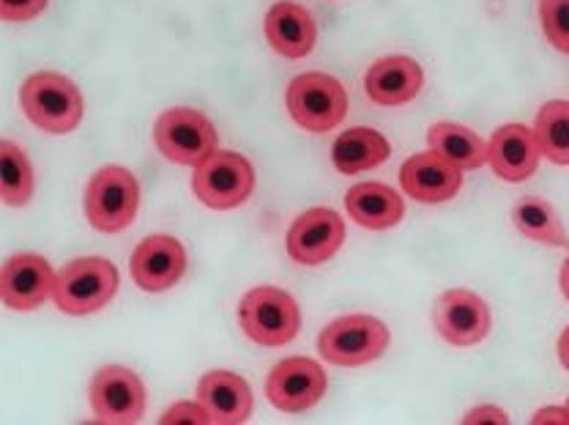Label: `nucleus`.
<instances>
[{"mask_svg": "<svg viewBox=\"0 0 569 425\" xmlns=\"http://www.w3.org/2000/svg\"><path fill=\"white\" fill-rule=\"evenodd\" d=\"M479 423L507 425L509 415L503 409H498V406H477V409H471L466 417H462V425H479Z\"/></svg>", "mask_w": 569, "mask_h": 425, "instance_id": "nucleus-29", "label": "nucleus"}, {"mask_svg": "<svg viewBox=\"0 0 569 425\" xmlns=\"http://www.w3.org/2000/svg\"><path fill=\"white\" fill-rule=\"evenodd\" d=\"M512 223L526 239H533L539 241V245L550 247H569L565 226H561L559 215H556V209L545 198L523 195V198L512 206Z\"/></svg>", "mask_w": 569, "mask_h": 425, "instance_id": "nucleus-23", "label": "nucleus"}, {"mask_svg": "<svg viewBox=\"0 0 569 425\" xmlns=\"http://www.w3.org/2000/svg\"><path fill=\"white\" fill-rule=\"evenodd\" d=\"M539 20L550 45L569 56V0H539Z\"/></svg>", "mask_w": 569, "mask_h": 425, "instance_id": "nucleus-26", "label": "nucleus"}, {"mask_svg": "<svg viewBox=\"0 0 569 425\" xmlns=\"http://www.w3.org/2000/svg\"><path fill=\"white\" fill-rule=\"evenodd\" d=\"M389 329L381 318L367 313H351L326 324L318 335L320 357L342 368H359V365L376 363L389 348Z\"/></svg>", "mask_w": 569, "mask_h": 425, "instance_id": "nucleus-2", "label": "nucleus"}, {"mask_svg": "<svg viewBox=\"0 0 569 425\" xmlns=\"http://www.w3.org/2000/svg\"><path fill=\"white\" fill-rule=\"evenodd\" d=\"M0 185H3V200L9 206H26L33 195V165L26 149L11 140L0 144Z\"/></svg>", "mask_w": 569, "mask_h": 425, "instance_id": "nucleus-25", "label": "nucleus"}, {"mask_svg": "<svg viewBox=\"0 0 569 425\" xmlns=\"http://www.w3.org/2000/svg\"><path fill=\"white\" fill-rule=\"evenodd\" d=\"M217 129L200 110H164L153 123V144L159 155L176 165L198 168L217 151Z\"/></svg>", "mask_w": 569, "mask_h": 425, "instance_id": "nucleus-6", "label": "nucleus"}, {"mask_svg": "<svg viewBox=\"0 0 569 425\" xmlns=\"http://www.w3.org/2000/svg\"><path fill=\"white\" fill-rule=\"evenodd\" d=\"M198 401L217 425H241L252 415V389L230 370H209L198 382Z\"/></svg>", "mask_w": 569, "mask_h": 425, "instance_id": "nucleus-19", "label": "nucleus"}, {"mask_svg": "<svg viewBox=\"0 0 569 425\" xmlns=\"http://www.w3.org/2000/svg\"><path fill=\"white\" fill-rule=\"evenodd\" d=\"M254 190V168L244 155L213 151L203 165L194 168L192 192L209 209H236L247 204Z\"/></svg>", "mask_w": 569, "mask_h": 425, "instance_id": "nucleus-8", "label": "nucleus"}, {"mask_svg": "<svg viewBox=\"0 0 569 425\" xmlns=\"http://www.w3.org/2000/svg\"><path fill=\"white\" fill-rule=\"evenodd\" d=\"M162 425H206L211 423V415L206 412V406L200 401H181V404L170 406L162 417Z\"/></svg>", "mask_w": 569, "mask_h": 425, "instance_id": "nucleus-27", "label": "nucleus"}, {"mask_svg": "<svg viewBox=\"0 0 569 425\" xmlns=\"http://www.w3.org/2000/svg\"><path fill=\"white\" fill-rule=\"evenodd\" d=\"M559 283H561V294H565V297L569 299V258L565 261V267H561Z\"/></svg>", "mask_w": 569, "mask_h": 425, "instance_id": "nucleus-32", "label": "nucleus"}, {"mask_svg": "<svg viewBox=\"0 0 569 425\" xmlns=\"http://www.w3.org/2000/svg\"><path fill=\"white\" fill-rule=\"evenodd\" d=\"M567 406H569V401H567Z\"/></svg>", "mask_w": 569, "mask_h": 425, "instance_id": "nucleus-33", "label": "nucleus"}, {"mask_svg": "<svg viewBox=\"0 0 569 425\" xmlns=\"http://www.w3.org/2000/svg\"><path fill=\"white\" fill-rule=\"evenodd\" d=\"M20 105L31 123L52 135H67L77 129V123L82 121V110H86L74 80L58 72L31 75L22 82Z\"/></svg>", "mask_w": 569, "mask_h": 425, "instance_id": "nucleus-1", "label": "nucleus"}, {"mask_svg": "<svg viewBox=\"0 0 569 425\" xmlns=\"http://www.w3.org/2000/svg\"><path fill=\"white\" fill-rule=\"evenodd\" d=\"M533 138L539 155L548 157L553 165H569V102L565 99L545 102L533 121Z\"/></svg>", "mask_w": 569, "mask_h": 425, "instance_id": "nucleus-24", "label": "nucleus"}, {"mask_svg": "<svg viewBox=\"0 0 569 425\" xmlns=\"http://www.w3.org/2000/svg\"><path fill=\"white\" fill-rule=\"evenodd\" d=\"M346 241V220L335 209L316 206L293 220L288 231V256L305 267L329 261Z\"/></svg>", "mask_w": 569, "mask_h": 425, "instance_id": "nucleus-11", "label": "nucleus"}, {"mask_svg": "<svg viewBox=\"0 0 569 425\" xmlns=\"http://www.w3.org/2000/svg\"><path fill=\"white\" fill-rule=\"evenodd\" d=\"M425 72L419 61L408 56H389L372 63L365 75V91L381 108H397L419 97Z\"/></svg>", "mask_w": 569, "mask_h": 425, "instance_id": "nucleus-17", "label": "nucleus"}, {"mask_svg": "<svg viewBox=\"0 0 569 425\" xmlns=\"http://www.w3.org/2000/svg\"><path fill=\"white\" fill-rule=\"evenodd\" d=\"M329 379L310 357H288L269 374L266 395L280 412H307L326 395Z\"/></svg>", "mask_w": 569, "mask_h": 425, "instance_id": "nucleus-12", "label": "nucleus"}, {"mask_svg": "<svg viewBox=\"0 0 569 425\" xmlns=\"http://www.w3.org/2000/svg\"><path fill=\"white\" fill-rule=\"evenodd\" d=\"M129 271L142 291H168L187 271V250L173 236H148L134 247Z\"/></svg>", "mask_w": 569, "mask_h": 425, "instance_id": "nucleus-14", "label": "nucleus"}, {"mask_svg": "<svg viewBox=\"0 0 569 425\" xmlns=\"http://www.w3.org/2000/svg\"><path fill=\"white\" fill-rule=\"evenodd\" d=\"M346 209L353 223L370 231H387L395 228L397 223L406 215V204L391 187L381 185V181H361L348 190L346 195Z\"/></svg>", "mask_w": 569, "mask_h": 425, "instance_id": "nucleus-20", "label": "nucleus"}, {"mask_svg": "<svg viewBox=\"0 0 569 425\" xmlns=\"http://www.w3.org/2000/svg\"><path fill=\"white\" fill-rule=\"evenodd\" d=\"M391 149L389 140L383 138L378 129L370 127H353L348 132H342L340 138L331 146V162L340 174L353 176L365 174V170L378 168L389 159Z\"/></svg>", "mask_w": 569, "mask_h": 425, "instance_id": "nucleus-21", "label": "nucleus"}, {"mask_svg": "<svg viewBox=\"0 0 569 425\" xmlns=\"http://www.w3.org/2000/svg\"><path fill=\"white\" fill-rule=\"evenodd\" d=\"M56 271L36 253L9 258L0 271V299L11 310H36L56 294Z\"/></svg>", "mask_w": 569, "mask_h": 425, "instance_id": "nucleus-13", "label": "nucleus"}, {"mask_svg": "<svg viewBox=\"0 0 569 425\" xmlns=\"http://www.w3.org/2000/svg\"><path fill=\"white\" fill-rule=\"evenodd\" d=\"M118 294V269L107 258H74L56 277V305L69 316L102 310Z\"/></svg>", "mask_w": 569, "mask_h": 425, "instance_id": "nucleus-5", "label": "nucleus"}, {"mask_svg": "<svg viewBox=\"0 0 569 425\" xmlns=\"http://www.w3.org/2000/svg\"><path fill=\"white\" fill-rule=\"evenodd\" d=\"M140 185L132 170L107 165L97 170L86 187V217L97 231L118 234L138 217Z\"/></svg>", "mask_w": 569, "mask_h": 425, "instance_id": "nucleus-3", "label": "nucleus"}, {"mask_svg": "<svg viewBox=\"0 0 569 425\" xmlns=\"http://www.w3.org/2000/svg\"><path fill=\"white\" fill-rule=\"evenodd\" d=\"M432 324L438 335L452 346L482 344L490 335V308L479 294L468 288H449L432 308Z\"/></svg>", "mask_w": 569, "mask_h": 425, "instance_id": "nucleus-10", "label": "nucleus"}, {"mask_svg": "<svg viewBox=\"0 0 569 425\" xmlns=\"http://www.w3.org/2000/svg\"><path fill=\"white\" fill-rule=\"evenodd\" d=\"M50 0H0V17L6 22H28L47 9Z\"/></svg>", "mask_w": 569, "mask_h": 425, "instance_id": "nucleus-28", "label": "nucleus"}, {"mask_svg": "<svg viewBox=\"0 0 569 425\" xmlns=\"http://www.w3.org/2000/svg\"><path fill=\"white\" fill-rule=\"evenodd\" d=\"M539 146L533 138V129L526 123H503L493 132L488 144V162L493 174L503 181H518L531 179L539 168Z\"/></svg>", "mask_w": 569, "mask_h": 425, "instance_id": "nucleus-16", "label": "nucleus"}, {"mask_svg": "<svg viewBox=\"0 0 569 425\" xmlns=\"http://www.w3.org/2000/svg\"><path fill=\"white\" fill-rule=\"evenodd\" d=\"M290 118L307 132H329L348 113V93L342 82L323 72L299 75L284 93Z\"/></svg>", "mask_w": 569, "mask_h": 425, "instance_id": "nucleus-7", "label": "nucleus"}, {"mask_svg": "<svg viewBox=\"0 0 569 425\" xmlns=\"http://www.w3.org/2000/svg\"><path fill=\"white\" fill-rule=\"evenodd\" d=\"M239 322L247 338L260 346H284L299 335L301 310L288 291L274 286H258L244 294L239 305Z\"/></svg>", "mask_w": 569, "mask_h": 425, "instance_id": "nucleus-4", "label": "nucleus"}, {"mask_svg": "<svg viewBox=\"0 0 569 425\" xmlns=\"http://www.w3.org/2000/svg\"><path fill=\"white\" fill-rule=\"evenodd\" d=\"M427 144H430L432 151L447 157L449 162H455L462 170L482 168V165L488 162V144H485L473 129L462 127V123H432L430 132H427Z\"/></svg>", "mask_w": 569, "mask_h": 425, "instance_id": "nucleus-22", "label": "nucleus"}, {"mask_svg": "<svg viewBox=\"0 0 569 425\" xmlns=\"http://www.w3.org/2000/svg\"><path fill=\"white\" fill-rule=\"evenodd\" d=\"M91 409L99 423H138L146 412V385L132 368L107 365L91 382Z\"/></svg>", "mask_w": 569, "mask_h": 425, "instance_id": "nucleus-9", "label": "nucleus"}, {"mask_svg": "<svg viewBox=\"0 0 569 425\" xmlns=\"http://www.w3.org/2000/svg\"><path fill=\"white\" fill-rule=\"evenodd\" d=\"M533 425H569V406H545L531 417Z\"/></svg>", "mask_w": 569, "mask_h": 425, "instance_id": "nucleus-30", "label": "nucleus"}, {"mask_svg": "<svg viewBox=\"0 0 569 425\" xmlns=\"http://www.w3.org/2000/svg\"><path fill=\"white\" fill-rule=\"evenodd\" d=\"M559 359H561V365L569 370V327L561 333V338H559Z\"/></svg>", "mask_w": 569, "mask_h": 425, "instance_id": "nucleus-31", "label": "nucleus"}, {"mask_svg": "<svg viewBox=\"0 0 569 425\" xmlns=\"http://www.w3.org/2000/svg\"><path fill=\"white\" fill-rule=\"evenodd\" d=\"M269 45L284 58H305L316 50L318 28L310 11L293 0H280L269 9L263 22Z\"/></svg>", "mask_w": 569, "mask_h": 425, "instance_id": "nucleus-18", "label": "nucleus"}, {"mask_svg": "<svg viewBox=\"0 0 569 425\" xmlns=\"http://www.w3.org/2000/svg\"><path fill=\"white\" fill-rule=\"evenodd\" d=\"M400 185L419 204H443L460 192L462 168L430 149L402 162Z\"/></svg>", "mask_w": 569, "mask_h": 425, "instance_id": "nucleus-15", "label": "nucleus"}]
</instances>
